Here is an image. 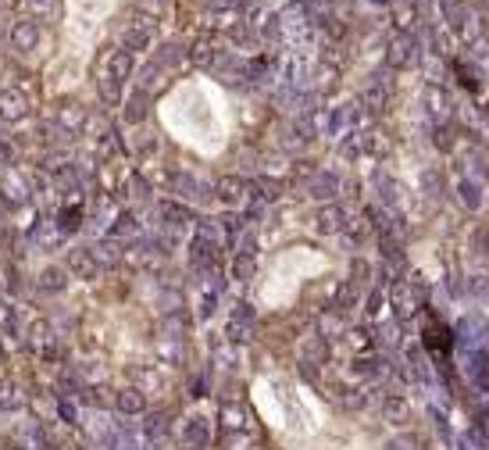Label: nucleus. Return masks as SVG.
I'll return each mask as SVG.
<instances>
[{
    "label": "nucleus",
    "mask_w": 489,
    "mask_h": 450,
    "mask_svg": "<svg viewBox=\"0 0 489 450\" xmlns=\"http://www.w3.org/2000/svg\"><path fill=\"white\" fill-rule=\"evenodd\" d=\"M425 346L436 354V358H446V351L454 346V336H450V329L439 322V318H429V325H425Z\"/></svg>",
    "instance_id": "obj_1"
}]
</instances>
